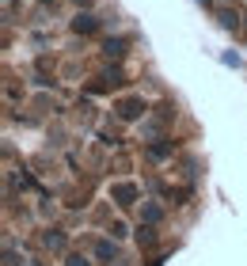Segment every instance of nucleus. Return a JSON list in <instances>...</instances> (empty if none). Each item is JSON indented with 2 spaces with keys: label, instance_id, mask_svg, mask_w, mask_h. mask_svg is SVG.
I'll return each instance as SVG.
<instances>
[{
  "label": "nucleus",
  "instance_id": "f257e3e1",
  "mask_svg": "<svg viewBox=\"0 0 247 266\" xmlns=\"http://www.w3.org/2000/svg\"><path fill=\"white\" fill-rule=\"evenodd\" d=\"M68 266H88V262H84V258H72V262H68Z\"/></svg>",
  "mask_w": 247,
  "mask_h": 266
}]
</instances>
